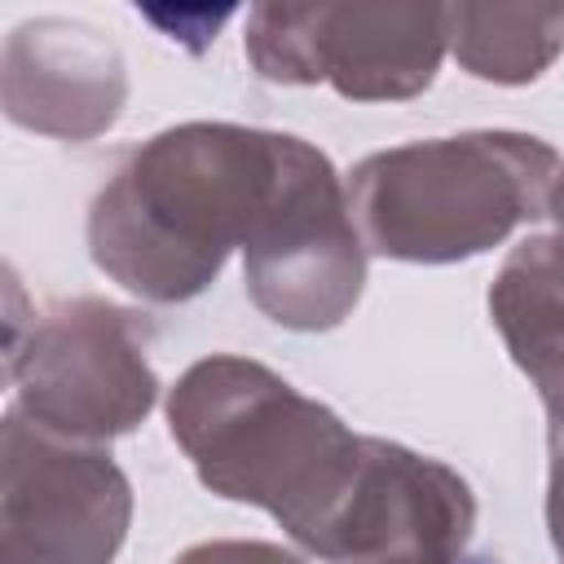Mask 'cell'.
<instances>
[{"mask_svg":"<svg viewBox=\"0 0 564 564\" xmlns=\"http://www.w3.org/2000/svg\"><path fill=\"white\" fill-rule=\"evenodd\" d=\"M449 48L458 66L476 79L529 84L564 48V9L449 4Z\"/></svg>","mask_w":564,"mask_h":564,"instance_id":"cell-11","label":"cell"},{"mask_svg":"<svg viewBox=\"0 0 564 564\" xmlns=\"http://www.w3.org/2000/svg\"><path fill=\"white\" fill-rule=\"evenodd\" d=\"M0 93L13 123L57 141H93L123 115L128 70L97 26L40 18L4 40Z\"/></svg>","mask_w":564,"mask_h":564,"instance_id":"cell-9","label":"cell"},{"mask_svg":"<svg viewBox=\"0 0 564 564\" xmlns=\"http://www.w3.org/2000/svg\"><path fill=\"white\" fill-rule=\"evenodd\" d=\"M546 529L564 560V432H551V476H546Z\"/></svg>","mask_w":564,"mask_h":564,"instance_id":"cell-13","label":"cell"},{"mask_svg":"<svg viewBox=\"0 0 564 564\" xmlns=\"http://www.w3.org/2000/svg\"><path fill=\"white\" fill-rule=\"evenodd\" d=\"M167 432L212 494L269 511L317 560L366 467V436L234 352H212L176 379Z\"/></svg>","mask_w":564,"mask_h":564,"instance_id":"cell-2","label":"cell"},{"mask_svg":"<svg viewBox=\"0 0 564 564\" xmlns=\"http://www.w3.org/2000/svg\"><path fill=\"white\" fill-rule=\"evenodd\" d=\"M560 154L529 132H458L379 150L348 176L366 247L405 264H458L546 216Z\"/></svg>","mask_w":564,"mask_h":564,"instance_id":"cell-3","label":"cell"},{"mask_svg":"<svg viewBox=\"0 0 564 564\" xmlns=\"http://www.w3.org/2000/svg\"><path fill=\"white\" fill-rule=\"evenodd\" d=\"M291 132L176 123L132 150L88 212L93 264L150 304L194 300L269 212Z\"/></svg>","mask_w":564,"mask_h":564,"instance_id":"cell-1","label":"cell"},{"mask_svg":"<svg viewBox=\"0 0 564 564\" xmlns=\"http://www.w3.org/2000/svg\"><path fill=\"white\" fill-rule=\"evenodd\" d=\"M13 410L48 436L106 445L132 432L159 401L150 322L110 300H62L9 344Z\"/></svg>","mask_w":564,"mask_h":564,"instance_id":"cell-4","label":"cell"},{"mask_svg":"<svg viewBox=\"0 0 564 564\" xmlns=\"http://www.w3.org/2000/svg\"><path fill=\"white\" fill-rule=\"evenodd\" d=\"M128 520L132 485L101 445L4 414L0 564H115Z\"/></svg>","mask_w":564,"mask_h":564,"instance_id":"cell-7","label":"cell"},{"mask_svg":"<svg viewBox=\"0 0 564 564\" xmlns=\"http://www.w3.org/2000/svg\"><path fill=\"white\" fill-rule=\"evenodd\" d=\"M242 48L273 84H330L348 101H405L441 70L449 4H256Z\"/></svg>","mask_w":564,"mask_h":564,"instance_id":"cell-5","label":"cell"},{"mask_svg":"<svg viewBox=\"0 0 564 564\" xmlns=\"http://www.w3.org/2000/svg\"><path fill=\"white\" fill-rule=\"evenodd\" d=\"M476 529L471 485L441 458L366 436V467L326 564H463Z\"/></svg>","mask_w":564,"mask_h":564,"instance_id":"cell-8","label":"cell"},{"mask_svg":"<svg viewBox=\"0 0 564 564\" xmlns=\"http://www.w3.org/2000/svg\"><path fill=\"white\" fill-rule=\"evenodd\" d=\"M489 317L511 361L546 405V432H564V238L533 234L502 260L489 286Z\"/></svg>","mask_w":564,"mask_h":564,"instance_id":"cell-10","label":"cell"},{"mask_svg":"<svg viewBox=\"0 0 564 564\" xmlns=\"http://www.w3.org/2000/svg\"><path fill=\"white\" fill-rule=\"evenodd\" d=\"M546 216L555 220V229H551V234H560V238H564V172H560V181H555V189H551V203H546Z\"/></svg>","mask_w":564,"mask_h":564,"instance_id":"cell-14","label":"cell"},{"mask_svg":"<svg viewBox=\"0 0 564 564\" xmlns=\"http://www.w3.org/2000/svg\"><path fill=\"white\" fill-rule=\"evenodd\" d=\"M242 278L251 304L286 330H330L361 300L366 247L348 189L304 137L286 145L278 194L242 247Z\"/></svg>","mask_w":564,"mask_h":564,"instance_id":"cell-6","label":"cell"},{"mask_svg":"<svg viewBox=\"0 0 564 564\" xmlns=\"http://www.w3.org/2000/svg\"><path fill=\"white\" fill-rule=\"evenodd\" d=\"M172 564H304L295 551L278 542H251V538H220V542H198L181 551Z\"/></svg>","mask_w":564,"mask_h":564,"instance_id":"cell-12","label":"cell"}]
</instances>
